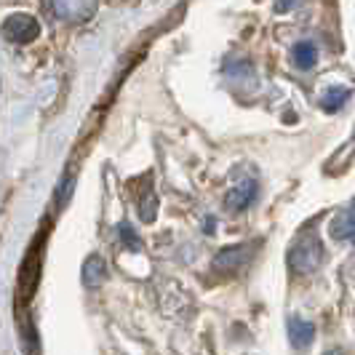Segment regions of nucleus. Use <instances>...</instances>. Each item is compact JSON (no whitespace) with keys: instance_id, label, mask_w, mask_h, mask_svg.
<instances>
[{"instance_id":"obj_12","label":"nucleus","mask_w":355,"mask_h":355,"mask_svg":"<svg viewBox=\"0 0 355 355\" xmlns=\"http://www.w3.org/2000/svg\"><path fill=\"white\" fill-rule=\"evenodd\" d=\"M118 235H121V238H123V243L125 246H128V249H139V238H137V232L131 230V225H121V227H118Z\"/></svg>"},{"instance_id":"obj_7","label":"nucleus","mask_w":355,"mask_h":355,"mask_svg":"<svg viewBox=\"0 0 355 355\" xmlns=\"http://www.w3.org/2000/svg\"><path fill=\"white\" fill-rule=\"evenodd\" d=\"M331 238H334V241H350L355 246V203H350V206L331 222Z\"/></svg>"},{"instance_id":"obj_5","label":"nucleus","mask_w":355,"mask_h":355,"mask_svg":"<svg viewBox=\"0 0 355 355\" xmlns=\"http://www.w3.org/2000/svg\"><path fill=\"white\" fill-rule=\"evenodd\" d=\"M257 193H259V184H257L254 179H241L230 193L225 196V209L232 214L243 211V209H249L251 203H254Z\"/></svg>"},{"instance_id":"obj_6","label":"nucleus","mask_w":355,"mask_h":355,"mask_svg":"<svg viewBox=\"0 0 355 355\" xmlns=\"http://www.w3.org/2000/svg\"><path fill=\"white\" fill-rule=\"evenodd\" d=\"M288 339H291V345L297 350H307L315 342V326L310 320H302L294 315V318L288 320Z\"/></svg>"},{"instance_id":"obj_1","label":"nucleus","mask_w":355,"mask_h":355,"mask_svg":"<svg viewBox=\"0 0 355 355\" xmlns=\"http://www.w3.org/2000/svg\"><path fill=\"white\" fill-rule=\"evenodd\" d=\"M323 262V246H320L315 232H304L294 241V246L288 249V267L297 275H310L315 272Z\"/></svg>"},{"instance_id":"obj_2","label":"nucleus","mask_w":355,"mask_h":355,"mask_svg":"<svg viewBox=\"0 0 355 355\" xmlns=\"http://www.w3.org/2000/svg\"><path fill=\"white\" fill-rule=\"evenodd\" d=\"M99 8V0H51V14L59 21L80 24L89 21Z\"/></svg>"},{"instance_id":"obj_13","label":"nucleus","mask_w":355,"mask_h":355,"mask_svg":"<svg viewBox=\"0 0 355 355\" xmlns=\"http://www.w3.org/2000/svg\"><path fill=\"white\" fill-rule=\"evenodd\" d=\"M297 3H300V0H278V11H281V14H286V11H291Z\"/></svg>"},{"instance_id":"obj_4","label":"nucleus","mask_w":355,"mask_h":355,"mask_svg":"<svg viewBox=\"0 0 355 355\" xmlns=\"http://www.w3.org/2000/svg\"><path fill=\"white\" fill-rule=\"evenodd\" d=\"M251 254H254V246H249V243H235V246H227V249H222L214 257V267L219 272H235V270L246 267Z\"/></svg>"},{"instance_id":"obj_10","label":"nucleus","mask_w":355,"mask_h":355,"mask_svg":"<svg viewBox=\"0 0 355 355\" xmlns=\"http://www.w3.org/2000/svg\"><path fill=\"white\" fill-rule=\"evenodd\" d=\"M350 99V91L347 89H329L326 91V96L320 99V107L326 110V112H337L345 107V102Z\"/></svg>"},{"instance_id":"obj_8","label":"nucleus","mask_w":355,"mask_h":355,"mask_svg":"<svg viewBox=\"0 0 355 355\" xmlns=\"http://www.w3.org/2000/svg\"><path fill=\"white\" fill-rule=\"evenodd\" d=\"M80 275H83V284L89 286V288H96L107 278V262L99 254H91L89 259H86V265H83Z\"/></svg>"},{"instance_id":"obj_9","label":"nucleus","mask_w":355,"mask_h":355,"mask_svg":"<svg viewBox=\"0 0 355 355\" xmlns=\"http://www.w3.org/2000/svg\"><path fill=\"white\" fill-rule=\"evenodd\" d=\"M291 59H294V64H297L300 70H310V67L318 62V46H315L313 40H302V43L294 46Z\"/></svg>"},{"instance_id":"obj_11","label":"nucleus","mask_w":355,"mask_h":355,"mask_svg":"<svg viewBox=\"0 0 355 355\" xmlns=\"http://www.w3.org/2000/svg\"><path fill=\"white\" fill-rule=\"evenodd\" d=\"M155 211H158V200H155L153 193H147L144 203H139V214H142L144 222H153V219H155Z\"/></svg>"},{"instance_id":"obj_3","label":"nucleus","mask_w":355,"mask_h":355,"mask_svg":"<svg viewBox=\"0 0 355 355\" xmlns=\"http://www.w3.org/2000/svg\"><path fill=\"white\" fill-rule=\"evenodd\" d=\"M3 35H6V40L17 43V46H27V43H33L40 35V24L30 14H11L3 21Z\"/></svg>"}]
</instances>
